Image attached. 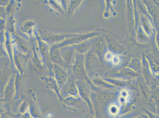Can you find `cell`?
<instances>
[{"instance_id":"cell-40","label":"cell","mask_w":159,"mask_h":118,"mask_svg":"<svg viewBox=\"0 0 159 118\" xmlns=\"http://www.w3.org/2000/svg\"><path fill=\"white\" fill-rule=\"evenodd\" d=\"M29 107H30V105H29L28 101L25 100H23L19 106L18 113L22 115L27 113L29 110Z\"/></svg>"},{"instance_id":"cell-17","label":"cell","mask_w":159,"mask_h":118,"mask_svg":"<svg viewBox=\"0 0 159 118\" xmlns=\"http://www.w3.org/2000/svg\"><path fill=\"white\" fill-rule=\"evenodd\" d=\"M144 55L148 62L152 75L154 76L159 74V51L158 49H155L151 52Z\"/></svg>"},{"instance_id":"cell-6","label":"cell","mask_w":159,"mask_h":118,"mask_svg":"<svg viewBox=\"0 0 159 118\" xmlns=\"http://www.w3.org/2000/svg\"><path fill=\"white\" fill-rule=\"evenodd\" d=\"M68 78L67 82L60 90L63 99L69 96H79V91L76 84V79L72 72V68L67 70Z\"/></svg>"},{"instance_id":"cell-50","label":"cell","mask_w":159,"mask_h":118,"mask_svg":"<svg viewBox=\"0 0 159 118\" xmlns=\"http://www.w3.org/2000/svg\"><path fill=\"white\" fill-rule=\"evenodd\" d=\"M85 118H98V116H94V114L89 113V114L87 115Z\"/></svg>"},{"instance_id":"cell-42","label":"cell","mask_w":159,"mask_h":118,"mask_svg":"<svg viewBox=\"0 0 159 118\" xmlns=\"http://www.w3.org/2000/svg\"><path fill=\"white\" fill-rule=\"evenodd\" d=\"M119 108L117 105L112 104L109 107V112L112 116H118L120 112Z\"/></svg>"},{"instance_id":"cell-46","label":"cell","mask_w":159,"mask_h":118,"mask_svg":"<svg viewBox=\"0 0 159 118\" xmlns=\"http://www.w3.org/2000/svg\"><path fill=\"white\" fill-rule=\"evenodd\" d=\"M157 32L155 36L156 44H157V49L159 51V26L157 28Z\"/></svg>"},{"instance_id":"cell-45","label":"cell","mask_w":159,"mask_h":118,"mask_svg":"<svg viewBox=\"0 0 159 118\" xmlns=\"http://www.w3.org/2000/svg\"><path fill=\"white\" fill-rule=\"evenodd\" d=\"M115 56L114 53L110 51H108L105 54V57H104V60L107 61H111Z\"/></svg>"},{"instance_id":"cell-44","label":"cell","mask_w":159,"mask_h":118,"mask_svg":"<svg viewBox=\"0 0 159 118\" xmlns=\"http://www.w3.org/2000/svg\"><path fill=\"white\" fill-rule=\"evenodd\" d=\"M120 59V55H115L112 60V63L114 65L118 66L119 65Z\"/></svg>"},{"instance_id":"cell-14","label":"cell","mask_w":159,"mask_h":118,"mask_svg":"<svg viewBox=\"0 0 159 118\" xmlns=\"http://www.w3.org/2000/svg\"><path fill=\"white\" fill-rule=\"evenodd\" d=\"M141 74L135 72L128 67L119 69L118 71L108 75L109 78L119 79L125 81H131L135 79Z\"/></svg>"},{"instance_id":"cell-32","label":"cell","mask_w":159,"mask_h":118,"mask_svg":"<svg viewBox=\"0 0 159 118\" xmlns=\"http://www.w3.org/2000/svg\"><path fill=\"white\" fill-rule=\"evenodd\" d=\"M11 103H1V107L5 109V112L1 113V118H20L22 115L14 113L11 111Z\"/></svg>"},{"instance_id":"cell-3","label":"cell","mask_w":159,"mask_h":118,"mask_svg":"<svg viewBox=\"0 0 159 118\" xmlns=\"http://www.w3.org/2000/svg\"><path fill=\"white\" fill-rule=\"evenodd\" d=\"M18 73L19 72L17 70L11 68V63L9 57H1V99L3 98L4 90L11 75L14 73Z\"/></svg>"},{"instance_id":"cell-2","label":"cell","mask_w":159,"mask_h":118,"mask_svg":"<svg viewBox=\"0 0 159 118\" xmlns=\"http://www.w3.org/2000/svg\"><path fill=\"white\" fill-rule=\"evenodd\" d=\"M38 29L36 27L34 29V34L38 45V49L39 54L43 65L48 70L49 76L54 78V68L50 55V50L51 47L47 43L42 40Z\"/></svg>"},{"instance_id":"cell-36","label":"cell","mask_w":159,"mask_h":118,"mask_svg":"<svg viewBox=\"0 0 159 118\" xmlns=\"http://www.w3.org/2000/svg\"><path fill=\"white\" fill-rule=\"evenodd\" d=\"M138 74H141L142 70V64L139 58H133L130 61L128 67Z\"/></svg>"},{"instance_id":"cell-9","label":"cell","mask_w":159,"mask_h":118,"mask_svg":"<svg viewBox=\"0 0 159 118\" xmlns=\"http://www.w3.org/2000/svg\"><path fill=\"white\" fill-rule=\"evenodd\" d=\"M61 103L65 107L75 112H84L88 106L87 103L79 96H68L63 99Z\"/></svg>"},{"instance_id":"cell-35","label":"cell","mask_w":159,"mask_h":118,"mask_svg":"<svg viewBox=\"0 0 159 118\" xmlns=\"http://www.w3.org/2000/svg\"><path fill=\"white\" fill-rule=\"evenodd\" d=\"M83 1L81 0H71L67 2V13L70 17L73 15L80 6Z\"/></svg>"},{"instance_id":"cell-30","label":"cell","mask_w":159,"mask_h":118,"mask_svg":"<svg viewBox=\"0 0 159 118\" xmlns=\"http://www.w3.org/2000/svg\"><path fill=\"white\" fill-rule=\"evenodd\" d=\"M36 23L34 20L28 19L25 21L20 27V30L23 33L26 34L31 38H33Z\"/></svg>"},{"instance_id":"cell-39","label":"cell","mask_w":159,"mask_h":118,"mask_svg":"<svg viewBox=\"0 0 159 118\" xmlns=\"http://www.w3.org/2000/svg\"><path fill=\"white\" fill-rule=\"evenodd\" d=\"M152 92V99L154 101L155 106L157 114L159 115V87H157Z\"/></svg>"},{"instance_id":"cell-19","label":"cell","mask_w":159,"mask_h":118,"mask_svg":"<svg viewBox=\"0 0 159 118\" xmlns=\"http://www.w3.org/2000/svg\"><path fill=\"white\" fill-rule=\"evenodd\" d=\"M147 11L154 21L156 28L159 26V3L150 1H143Z\"/></svg>"},{"instance_id":"cell-49","label":"cell","mask_w":159,"mask_h":118,"mask_svg":"<svg viewBox=\"0 0 159 118\" xmlns=\"http://www.w3.org/2000/svg\"><path fill=\"white\" fill-rule=\"evenodd\" d=\"M20 118H31V116L29 112H27V113L22 114Z\"/></svg>"},{"instance_id":"cell-18","label":"cell","mask_w":159,"mask_h":118,"mask_svg":"<svg viewBox=\"0 0 159 118\" xmlns=\"http://www.w3.org/2000/svg\"><path fill=\"white\" fill-rule=\"evenodd\" d=\"M40 79L42 81L44 82L47 87L50 90L56 93V95L58 98L60 102H62L63 99L61 94L60 90L58 84L54 78L50 76L43 75L39 77Z\"/></svg>"},{"instance_id":"cell-1","label":"cell","mask_w":159,"mask_h":118,"mask_svg":"<svg viewBox=\"0 0 159 118\" xmlns=\"http://www.w3.org/2000/svg\"><path fill=\"white\" fill-rule=\"evenodd\" d=\"M85 56L84 54L76 53L75 62L72 67V72L76 80L86 82L90 86L92 91H97L99 88L94 85L89 79L85 69Z\"/></svg>"},{"instance_id":"cell-12","label":"cell","mask_w":159,"mask_h":118,"mask_svg":"<svg viewBox=\"0 0 159 118\" xmlns=\"http://www.w3.org/2000/svg\"><path fill=\"white\" fill-rule=\"evenodd\" d=\"M89 51L96 54L101 61H102L105 54L108 51L105 38L98 36Z\"/></svg>"},{"instance_id":"cell-23","label":"cell","mask_w":159,"mask_h":118,"mask_svg":"<svg viewBox=\"0 0 159 118\" xmlns=\"http://www.w3.org/2000/svg\"><path fill=\"white\" fill-rule=\"evenodd\" d=\"M133 1L128 0L126 2V17L128 29L132 35L135 28V17L134 3Z\"/></svg>"},{"instance_id":"cell-34","label":"cell","mask_w":159,"mask_h":118,"mask_svg":"<svg viewBox=\"0 0 159 118\" xmlns=\"http://www.w3.org/2000/svg\"><path fill=\"white\" fill-rule=\"evenodd\" d=\"M136 5L137 11H138L139 15H142L145 16L150 20L153 26L155 27L152 18L149 14L147 8L143 1H136Z\"/></svg>"},{"instance_id":"cell-11","label":"cell","mask_w":159,"mask_h":118,"mask_svg":"<svg viewBox=\"0 0 159 118\" xmlns=\"http://www.w3.org/2000/svg\"><path fill=\"white\" fill-rule=\"evenodd\" d=\"M66 71L72 68L75 62L76 51L73 45L65 46L60 48Z\"/></svg>"},{"instance_id":"cell-16","label":"cell","mask_w":159,"mask_h":118,"mask_svg":"<svg viewBox=\"0 0 159 118\" xmlns=\"http://www.w3.org/2000/svg\"><path fill=\"white\" fill-rule=\"evenodd\" d=\"M34 41H33L32 44V62L33 65L35 68L36 73L40 76L45 75L44 73L48 70L46 68L43 64L42 61L40 58L39 54H38V47L35 45Z\"/></svg>"},{"instance_id":"cell-31","label":"cell","mask_w":159,"mask_h":118,"mask_svg":"<svg viewBox=\"0 0 159 118\" xmlns=\"http://www.w3.org/2000/svg\"><path fill=\"white\" fill-rule=\"evenodd\" d=\"M104 80L108 83H110L112 85L115 86L117 90L127 89L129 87L130 85V81H125L119 80V79L109 78L105 77L102 78Z\"/></svg>"},{"instance_id":"cell-41","label":"cell","mask_w":159,"mask_h":118,"mask_svg":"<svg viewBox=\"0 0 159 118\" xmlns=\"http://www.w3.org/2000/svg\"><path fill=\"white\" fill-rule=\"evenodd\" d=\"M48 3L51 8H53L54 10H56L61 13L64 14L65 11L62 8L61 6L60 5V3L58 2V1H53V0H50L48 1Z\"/></svg>"},{"instance_id":"cell-38","label":"cell","mask_w":159,"mask_h":118,"mask_svg":"<svg viewBox=\"0 0 159 118\" xmlns=\"http://www.w3.org/2000/svg\"><path fill=\"white\" fill-rule=\"evenodd\" d=\"M30 107L29 109V113H30L31 118H40L41 115L39 112L38 108L36 106V104L33 103V101L29 102Z\"/></svg>"},{"instance_id":"cell-48","label":"cell","mask_w":159,"mask_h":118,"mask_svg":"<svg viewBox=\"0 0 159 118\" xmlns=\"http://www.w3.org/2000/svg\"><path fill=\"white\" fill-rule=\"evenodd\" d=\"M10 1H8V0H3V1H1V3H0V5H1V6L5 7L7 6L9 4Z\"/></svg>"},{"instance_id":"cell-33","label":"cell","mask_w":159,"mask_h":118,"mask_svg":"<svg viewBox=\"0 0 159 118\" xmlns=\"http://www.w3.org/2000/svg\"><path fill=\"white\" fill-rule=\"evenodd\" d=\"M136 39L137 42L139 43L140 44H148L150 41L149 37L144 32L140 24L139 25L136 31Z\"/></svg>"},{"instance_id":"cell-15","label":"cell","mask_w":159,"mask_h":118,"mask_svg":"<svg viewBox=\"0 0 159 118\" xmlns=\"http://www.w3.org/2000/svg\"><path fill=\"white\" fill-rule=\"evenodd\" d=\"M17 73L11 75L9 81L4 90L3 98L1 99V102L11 103L14 100L16 93L15 80Z\"/></svg>"},{"instance_id":"cell-28","label":"cell","mask_w":159,"mask_h":118,"mask_svg":"<svg viewBox=\"0 0 159 118\" xmlns=\"http://www.w3.org/2000/svg\"><path fill=\"white\" fill-rule=\"evenodd\" d=\"M50 59L53 64H56L65 68V64L62 58L60 48L53 45L50 47Z\"/></svg>"},{"instance_id":"cell-26","label":"cell","mask_w":159,"mask_h":118,"mask_svg":"<svg viewBox=\"0 0 159 118\" xmlns=\"http://www.w3.org/2000/svg\"><path fill=\"white\" fill-rule=\"evenodd\" d=\"M5 40L4 46L11 63V68L17 70L14 65L13 60V44L11 40V34L8 31L5 32ZM18 71V70H17Z\"/></svg>"},{"instance_id":"cell-13","label":"cell","mask_w":159,"mask_h":118,"mask_svg":"<svg viewBox=\"0 0 159 118\" xmlns=\"http://www.w3.org/2000/svg\"><path fill=\"white\" fill-rule=\"evenodd\" d=\"M142 70L141 74H142L143 77L144 78L150 90L152 91L157 87L155 84L154 76L152 75V73H151L149 64L144 54H143L142 55Z\"/></svg>"},{"instance_id":"cell-20","label":"cell","mask_w":159,"mask_h":118,"mask_svg":"<svg viewBox=\"0 0 159 118\" xmlns=\"http://www.w3.org/2000/svg\"><path fill=\"white\" fill-rule=\"evenodd\" d=\"M140 25L152 41H154L156 34V30L148 19L143 15H139Z\"/></svg>"},{"instance_id":"cell-25","label":"cell","mask_w":159,"mask_h":118,"mask_svg":"<svg viewBox=\"0 0 159 118\" xmlns=\"http://www.w3.org/2000/svg\"><path fill=\"white\" fill-rule=\"evenodd\" d=\"M88 75L94 85L96 87L103 89H117L115 86L105 81L93 72L89 73Z\"/></svg>"},{"instance_id":"cell-8","label":"cell","mask_w":159,"mask_h":118,"mask_svg":"<svg viewBox=\"0 0 159 118\" xmlns=\"http://www.w3.org/2000/svg\"><path fill=\"white\" fill-rule=\"evenodd\" d=\"M32 57V52L24 54L18 51L13 44V60L16 68L21 76L25 72L29 58Z\"/></svg>"},{"instance_id":"cell-24","label":"cell","mask_w":159,"mask_h":118,"mask_svg":"<svg viewBox=\"0 0 159 118\" xmlns=\"http://www.w3.org/2000/svg\"><path fill=\"white\" fill-rule=\"evenodd\" d=\"M11 35L13 44H15L20 52L24 54L31 53L29 48V43L25 40L16 34H11Z\"/></svg>"},{"instance_id":"cell-22","label":"cell","mask_w":159,"mask_h":118,"mask_svg":"<svg viewBox=\"0 0 159 118\" xmlns=\"http://www.w3.org/2000/svg\"><path fill=\"white\" fill-rule=\"evenodd\" d=\"M100 61L96 54L89 51L85 56V67L88 74L98 67Z\"/></svg>"},{"instance_id":"cell-53","label":"cell","mask_w":159,"mask_h":118,"mask_svg":"<svg viewBox=\"0 0 159 118\" xmlns=\"http://www.w3.org/2000/svg\"></svg>"},{"instance_id":"cell-47","label":"cell","mask_w":159,"mask_h":118,"mask_svg":"<svg viewBox=\"0 0 159 118\" xmlns=\"http://www.w3.org/2000/svg\"><path fill=\"white\" fill-rule=\"evenodd\" d=\"M154 80L156 86L159 87V74L154 76Z\"/></svg>"},{"instance_id":"cell-7","label":"cell","mask_w":159,"mask_h":118,"mask_svg":"<svg viewBox=\"0 0 159 118\" xmlns=\"http://www.w3.org/2000/svg\"><path fill=\"white\" fill-rule=\"evenodd\" d=\"M100 34V33L96 31L90 32L76 33V35L74 36L67 39L60 44H55L54 46L57 48H60L65 46L79 44L89 39L98 36Z\"/></svg>"},{"instance_id":"cell-4","label":"cell","mask_w":159,"mask_h":118,"mask_svg":"<svg viewBox=\"0 0 159 118\" xmlns=\"http://www.w3.org/2000/svg\"><path fill=\"white\" fill-rule=\"evenodd\" d=\"M40 38L50 46L60 44L65 40L74 36L76 33L58 34L38 29Z\"/></svg>"},{"instance_id":"cell-51","label":"cell","mask_w":159,"mask_h":118,"mask_svg":"<svg viewBox=\"0 0 159 118\" xmlns=\"http://www.w3.org/2000/svg\"><path fill=\"white\" fill-rule=\"evenodd\" d=\"M134 118H147V117L145 115L142 114L139 115L138 116H136V117Z\"/></svg>"},{"instance_id":"cell-5","label":"cell","mask_w":159,"mask_h":118,"mask_svg":"<svg viewBox=\"0 0 159 118\" xmlns=\"http://www.w3.org/2000/svg\"><path fill=\"white\" fill-rule=\"evenodd\" d=\"M76 82L79 91V97L87 104L89 108V113L94 115V109L91 99L92 89L90 86L86 82L82 80H76Z\"/></svg>"},{"instance_id":"cell-43","label":"cell","mask_w":159,"mask_h":118,"mask_svg":"<svg viewBox=\"0 0 159 118\" xmlns=\"http://www.w3.org/2000/svg\"><path fill=\"white\" fill-rule=\"evenodd\" d=\"M142 110L147 114V116H148L149 118H159V115L155 114L154 113H152L151 112L149 111L148 110H147V109L145 108L144 107L142 108Z\"/></svg>"},{"instance_id":"cell-27","label":"cell","mask_w":159,"mask_h":118,"mask_svg":"<svg viewBox=\"0 0 159 118\" xmlns=\"http://www.w3.org/2000/svg\"><path fill=\"white\" fill-rule=\"evenodd\" d=\"M98 36L89 39L80 44L73 45L76 52L79 54L85 55L89 51Z\"/></svg>"},{"instance_id":"cell-10","label":"cell","mask_w":159,"mask_h":118,"mask_svg":"<svg viewBox=\"0 0 159 118\" xmlns=\"http://www.w3.org/2000/svg\"><path fill=\"white\" fill-rule=\"evenodd\" d=\"M136 89L138 94L142 100L147 102L150 104L152 103L154 104V101L152 99V92L146 82L143 76L140 75L136 78Z\"/></svg>"},{"instance_id":"cell-21","label":"cell","mask_w":159,"mask_h":118,"mask_svg":"<svg viewBox=\"0 0 159 118\" xmlns=\"http://www.w3.org/2000/svg\"><path fill=\"white\" fill-rule=\"evenodd\" d=\"M53 66L54 78L57 81L61 90L67 81L68 74L67 71L60 66L56 64H53Z\"/></svg>"},{"instance_id":"cell-37","label":"cell","mask_w":159,"mask_h":118,"mask_svg":"<svg viewBox=\"0 0 159 118\" xmlns=\"http://www.w3.org/2000/svg\"><path fill=\"white\" fill-rule=\"evenodd\" d=\"M15 22V20L14 19V14H13L7 19L5 31L8 32L10 34H16L14 26Z\"/></svg>"},{"instance_id":"cell-52","label":"cell","mask_w":159,"mask_h":118,"mask_svg":"<svg viewBox=\"0 0 159 118\" xmlns=\"http://www.w3.org/2000/svg\"><path fill=\"white\" fill-rule=\"evenodd\" d=\"M115 118H120V117L119 116H116Z\"/></svg>"},{"instance_id":"cell-29","label":"cell","mask_w":159,"mask_h":118,"mask_svg":"<svg viewBox=\"0 0 159 118\" xmlns=\"http://www.w3.org/2000/svg\"><path fill=\"white\" fill-rule=\"evenodd\" d=\"M105 40L107 44L108 51L114 53L115 55L121 54L124 50V47L115 41H114L112 38L108 35H105Z\"/></svg>"}]
</instances>
